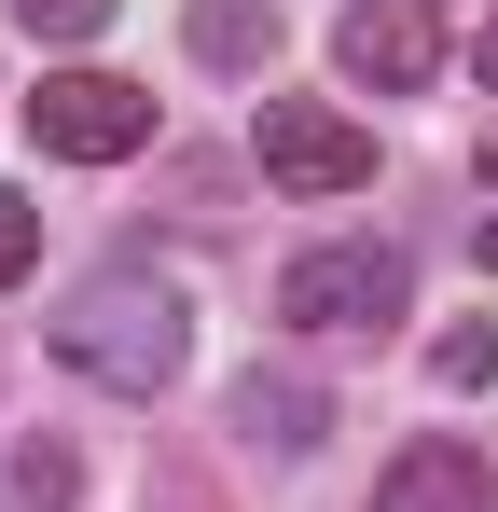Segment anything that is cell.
I'll return each mask as SVG.
<instances>
[{"mask_svg": "<svg viewBox=\"0 0 498 512\" xmlns=\"http://www.w3.org/2000/svg\"><path fill=\"white\" fill-rule=\"evenodd\" d=\"M374 512H498V485H485L471 443H402L388 485H374Z\"/></svg>", "mask_w": 498, "mask_h": 512, "instance_id": "6", "label": "cell"}, {"mask_svg": "<svg viewBox=\"0 0 498 512\" xmlns=\"http://www.w3.org/2000/svg\"><path fill=\"white\" fill-rule=\"evenodd\" d=\"M429 374H443V388H498V319L443 333V346H429Z\"/></svg>", "mask_w": 498, "mask_h": 512, "instance_id": "9", "label": "cell"}, {"mask_svg": "<svg viewBox=\"0 0 498 512\" xmlns=\"http://www.w3.org/2000/svg\"><path fill=\"white\" fill-rule=\"evenodd\" d=\"M485 263H498V222H485Z\"/></svg>", "mask_w": 498, "mask_h": 512, "instance_id": "13", "label": "cell"}, {"mask_svg": "<svg viewBox=\"0 0 498 512\" xmlns=\"http://www.w3.org/2000/svg\"><path fill=\"white\" fill-rule=\"evenodd\" d=\"M56 360L97 374V388H166L194 360V305L166 291L153 263H97L70 305H56Z\"/></svg>", "mask_w": 498, "mask_h": 512, "instance_id": "1", "label": "cell"}, {"mask_svg": "<svg viewBox=\"0 0 498 512\" xmlns=\"http://www.w3.org/2000/svg\"><path fill=\"white\" fill-rule=\"evenodd\" d=\"M180 42H194L208 70H263V56H277V0H194Z\"/></svg>", "mask_w": 498, "mask_h": 512, "instance_id": "7", "label": "cell"}, {"mask_svg": "<svg viewBox=\"0 0 498 512\" xmlns=\"http://www.w3.org/2000/svg\"><path fill=\"white\" fill-rule=\"evenodd\" d=\"M485 97H498V14H485Z\"/></svg>", "mask_w": 498, "mask_h": 512, "instance_id": "12", "label": "cell"}, {"mask_svg": "<svg viewBox=\"0 0 498 512\" xmlns=\"http://www.w3.org/2000/svg\"><path fill=\"white\" fill-rule=\"evenodd\" d=\"M249 153H263L277 194H360V180H374V139H360L346 111H319V97H263Z\"/></svg>", "mask_w": 498, "mask_h": 512, "instance_id": "4", "label": "cell"}, {"mask_svg": "<svg viewBox=\"0 0 498 512\" xmlns=\"http://www.w3.org/2000/svg\"><path fill=\"white\" fill-rule=\"evenodd\" d=\"M28 263H42V208H28V194H0V291H14Z\"/></svg>", "mask_w": 498, "mask_h": 512, "instance_id": "10", "label": "cell"}, {"mask_svg": "<svg viewBox=\"0 0 498 512\" xmlns=\"http://www.w3.org/2000/svg\"><path fill=\"white\" fill-rule=\"evenodd\" d=\"M332 56H346V84H374V97H415L429 70H443V14H429V0H346Z\"/></svg>", "mask_w": 498, "mask_h": 512, "instance_id": "5", "label": "cell"}, {"mask_svg": "<svg viewBox=\"0 0 498 512\" xmlns=\"http://www.w3.org/2000/svg\"><path fill=\"white\" fill-rule=\"evenodd\" d=\"M236 429H249V443H277V457H305V443H319V388L249 374V388H236Z\"/></svg>", "mask_w": 498, "mask_h": 512, "instance_id": "8", "label": "cell"}, {"mask_svg": "<svg viewBox=\"0 0 498 512\" xmlns=\"http://www.w3.org/2000/svg\"><path fill=\"white\" fill-rule=\"evenodd\" d=\"M28 125H42V153H70V167H125V153L153 139V97L125 84V70H56V84L28 97Z\"/></svg>", "mask_w": 498, "mask_h": 512, "instance_id": "3", "label": "cell"}, {"mask_svg": "<svg viewBox=\"0 0 498 512\" xmlns=\"http://www.w3.org/2000/svg\"><path fill=\"white\" fill-rule=\"evenodd\" d=\"M402 305H415V277H402V250H374V236H332V250H305L277 277V319H291V333H388Z\"/></svg>", "mask_w": 498, "mask_h": 512, "instance_id": "2", "label": "cell"}, {"mask_svg": "<svg viewBox=\"0 0 498 512\" xmlns=\"http://www.w3.org/2000/svg\"><path fill=\"white\" fill-rule=\"evenodd\" d=\"M14 14H28L42 42H97V28H111V0H14Z\"/></svg>", "mask_w": 498, "mask_h": 512, "instance_id": "11", "label": "cell"}]
</instances>
